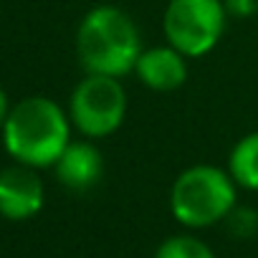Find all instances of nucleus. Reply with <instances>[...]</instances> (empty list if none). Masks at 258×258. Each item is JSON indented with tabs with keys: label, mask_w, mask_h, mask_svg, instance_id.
I'll return each mask as SVG.
<instances>
[{
	"label": "nucleus",
	"mask_w": 258,
	"mask_h": 258,
	"mask_svg": "<svg viewBox=\"0 0 258 258\" xmlns=\"http://www.w3.org/2000/svg\"><path fill=\"white\" fill-rule=\"evenodd\" d=\"M76 51L89 74L119 79L137 66L142 53L140 31L124 11L114 6H99L81 21Z\"/></svg>",
	"instance_id": "f257e3e1"
},
{
	"label": "nucleus",
	"mask_w": 258,
	"mask_h": 258,
	"mask_svg": "<svg viewBox=\"0 0 258 258\" xmlns=\"http://www.w3.org/2000/svg\"><path fill=\"white\" fill-rule=\"evenodd\" d=\"M6 150L23 165H56L69 147V119L61 106L46 96L18 101L3 124Z\"/></svg>",
	"instance_id": "f03ea898"
},
{
	"label": "nucleus",
	"mask_w": 258,
	"mask_h": 258,
	"mask_svg": "<svg viewBox=\"0 0 258 258\" xmlns=\"http://www.w3.org/2000/svg\"><path fill=\"white\" fill-rule=\"evenodd\" d=\"M235 182L228 172L213 165L187 167L172 185V215L187 228H208L225 220L235 208Z\"/></svg>",
	"instance_id": "7ed1b4c3"
},
{
	"label": "nucleus",
	"mask_w": 258,
	"mask_h": 258,
	"mask_svg": "<svg viewBox=\"0 0 258 258\" xmlns=\"http://www.w3.org/2000/svg\"><path fill=\"white\" fill-rule=\"evenodd\" d=\"M223 28V0H170L165 11V36L185 58H198L213 51Z\"/></svg>",
	"instance_id": "20e7f679"
},
{
	"label": "nucleus",
	"mask_w": 258,
	"mask_h": 258,
	"mask_svg": "<svg viewBox=\"0 0 258 258\" xmlns=\"http://www.w3.org/2000/svg\"><path fill=\"white\" fill-rule=\"evenodd\" d=\"M126 94L114 76L89 74L71 94V119L86 137H106L119 129Z\"/></svg>",
	"instance_id": "39448f33"
},
{
	"label": "nucleus",
	"mask_w": 258,
	"mask_h": 258,
	"mask_svg": "<svg viewBox=\"0 0 258 258\" xmlns=\"http://www.w3.org/2000/svg\"><path fill=\"white\" fill-rule=\"evenodd\" d=\"M43 205V185L31 165H13L0 172V215L11 220L33 218Z\"/></svg>",
	"instance_id": "423d86ee"
},
{
	"label": "nucleus",
	"mask_w": 258,
	"mask_h": 258,
	"mask_svg": "<svg viewBox=\"0 0 258 258\" xmlns=\"http://www.w3.org/2000/svg\"><path fill=\"white\" fill-rule=\"evenodd\" d=\"M135 71L142 79V84L155 91H175L187 79L185 56L172 46H157V48L142 51Z\"/></svg>",
	"instance_id": "0eeeda50"
},
{
	"label": "nucleus",
	"mask_w": 258,
	"mask_h": 258,
	"mask_svg": "<svg viewBox=\"0 0 258 258\" xmlns=\"http://www.w3.org/2000/svg\"><path fill=\"white\" fill-rule=\"evenodd\" d=\"M104 160L91 142H69L56 160V177L69 190H89L101 180Z\"/></svg>",
	"instance_id": "6e6552de"
},
{
	"label": "nucleus",
	"mask_w": 258,
	"mask_h": 258,
	"mask_svg": "<svg viewBox=\"0 0 258 258\" xmlns=\"http://www.w3.org/2000/svg\"><path fill=\"white\" fill-rule=\"evenodd\" d=\"M230 177L245 190H258V132L245 135L230 152Z\"/></svg>",
	"instance_id": "1a4fd4ad"
},
{
	"label": "nucleus",
	"mask_w": 258,
	"mask_h": 258,
	"mask_svg": "<svg viewBox=\"0 0 258 258\" xmlns=\"http://www.w3.org/2000/svg\"><path fill=\"white\" fill-rule=\"evenodd\" d=\"M155 258H215V255L203 240L192 235H172L157 248Z\"/></svg>",
	"instance_id": "9d476101"
},
{
	"label": "nucleus",
	"mask_w": 258,
	"mask_h": 258,
	"mask_svg": "<svg viewBox=\"0 0 258 258\" xmlns=\"http://www.w3.org/2000/svg\"><path fill=\"white\" fill-rule=\"evenodd\" d=\"M225 228L233 238H253L258 233V213L248 205H235L228 215H225Z\"/></svg>",
	"instance_id": "9b49d317"
},
{
	"label": "nucleus",
	"mask_w": 258,
	"mask_h": 258,
	"mask_svg": "<svg viewBox=\"0 0 258 258\" xmlns=\"http://www.w3.org/2000/svg\"><path fill=\"white\" fill-rule=\"evenodd\" d=\"M225 13L235 18H250L258 13V0H223Z\"/></svg>",
	"instance_id": "f8f14e48"
},
{
	"label": "nucleus",
	"mask_w": 258,
	"mask_h": 258,
	"mask_svg": "<svg viewBox=\"0 0 258 258\" xmlns=\"http://www.w3.org/2000/svg\"><path fill=\"white\" fill-rule=\"evenodd\" d=\"M6 119H8V99H6L3 89H0V124H6Z\"/></svg>",
	"instance_id": "ddd939ff"
}]
</instances>
